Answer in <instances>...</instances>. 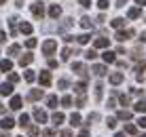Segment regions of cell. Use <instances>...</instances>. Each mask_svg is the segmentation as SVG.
<instances>
[{
    "label": "cell",
    "mask_w": 146,
    "mask_h": 137,
    "mask_svg": "<svg viewBox=\"0 0 146 137\" xmlns=\"http://www.w3.org/2000/svg\"><path fill=\"white\" fill-rule=\"evenodd\" d=\"M142 137H146V135H142Z\"/></svg>",
    "instance_id": "obj_62"
},
{
    "label": "cell",
    "mask_w": 146,
    "mask_h": 137,
    "mask_svg": "<svg viewBox=\"0 0 146 137\" xmlns=\"http://www.w3.org/2000/svg\"><path fill=\"white\" fill-rule=\"evenodd\" d=\"M4 2H7V0H0V4H4Z\"/></svg>",
    "instance_id": "obj_61"
},
{
    "label": "cell",
    "mask_w": 146,
    "mask_h": 137,
    "mask_svg": "<svg viewBox=\"0 0 146 137\" xmlns=\"http://www.w3.org/2000/svg\"><path fill=\"white\" fill-rule=\"evenodd\" d=\"M74 91H76V93H80V95H85V91H87V82H85V80L76 82V84H74Z\"/></svg>",
    "instance_id": "obj_15"
},
{
    "label": "cell",
    "mask_w": 146,
    "mask_h": 137,
    "mask_svg": "<svg viewBox=\"0 0 146 137\" xmlns=\"http://www.w3.org/2000/svg\"><path fill=\"white\" fill-rule=\"evenodd\" d=\"M85 57H87V59H95V57H98V53L91 49V51H87V53H85Z\"/></svg>",
    "instance_id": "obj_44"
},
{
    "label": "cell",
    "mask_w": 146,
    "mask_h": 137,
    "mask_svg": "<svg viewBox=\"0 0 146 137\" xmlns=\"http://www.w3.org/2000/svg\"><path fill=\"white\" fill-rule=\"evenodd\" d=\"M53 123H55V124H62V123H64V114H59V112L53 114Z\"/></svg>",
    "instance_id": "obj_34"
},
{
    "label": "cell",
    "mask_w": 146,
    "mask_h": 137,
    "mask_svg": "<svg viewBox=\"0 0 146 137\" xmlns=\"http://www.w3.org/2000/svg\"><path fill=\"white\" fill-rule=\"evenodd\" d=\"M0 126H2V129H11V126H15V120L9 118V116H4L2 123H0Z\"/></svg>",
    "instance_id": "obj_17"
},
{
    "label": "cell",
    "mask_w": 146,
    "mask_h": 137,
    "mask_svg": "<svg viewBox=\"0 0 146 137\" xmlns=\"http://www.w3.org/2000/svg\"><path fill=\"white\" fill-rule=\"evenodd\" d=\"M9 108H11V110H21V97H19V95H13Z\"/></svg>",
    "instance_id": "obj_7"
},
{
    "label": "cell",
    "mask_w": 146,
    "mask_h": 137,
    "mask_svg": "<svg viewBox=\"0 0 146 137\" xmlns=\"http://www.w3.org/2000/svg\"><path fill=\"white\" fill-rule=\"evenodd\" d=\"M40 84H42V87H49V84H51V72H40Z\"/></svg>",
    "instance_id": "obj_8"
},
{
    "label": "cell",
    "mask_w": 146,
    "mask_h": 137,
    "mask_svg": "<svg viewBox=\"0 0 146 137\" xmlns=\"http://www.w3.org/2000/svg\"><path fill=\"white\" fill-rule=\"evenodd\" d=\"M11 68H13V63L9 61V59H2V61H0V70H2V72H11Z\"/></svg>",
    "instance_id": "obj_22"
},
{
    "label": "cell",
    "mask_w": 146,
    "mask_h": 137,
    "mask_svg": "<svg viewBox=\"0 0 146 137\" xmlns=\"http://www.w3.org/2000/svg\"><path fill=\"white\" fill-rule=\"evenodd\" d=\"M108 7H110L108 0H98V9H100V11H106Z\"/></svg>",
    "instance_id": "obj_30"
},
{
    "label": "cell",
    "mask_w": 146,
    "mask_h": 137,
    "mask_svg": "<svg viewBox=\"0 0 146 137\" xmlns=\"http://www.w3.org/2000/svg\"><path fill=\"white\" fill-rule=\"evenodd\" d=\"M129 118H131V112H127V110L117 112V120H129Z\"/></svg>",
    "instance_id": "obj_20"
},
{
    "label": "cell",
    "mask_w": 146,
    "mask_h": 137,
    "mask_svg": "<svg viewBox=\"0 0 146 137\" xmlns=\"http://www.w3.org/2000/svg\"><path fill=\"white\" fill-rule=\"evenodd\" d=\"M68 87H70V80H66V78L59 80V89H68Z\"/></svg>",
    "instance_id": "obj_43"
},
{
    "label": "cell",
    "mask_w": 146,
    "mask_h": 137,
    "mask_svg": "<svg viewBox=\"0 0 146 137\" xmlns=\"http://www.w3.org/2000/svg\"><path fill=\"white\" fill-rule=\"evenodd\" d=\"M119 101H121V105H129V97L127 95H119Z\"/></svg>",
    "instance_id": "obj_42"
},
{
    "label": "cell",
    "mask_w": 146,
    "mask_h": 137,
    "mask_svg": "<svg viewBox=\"0 0 146 137\" xmlns=\"http://www.w3.org/2000/svg\"><path fill=\"white\" fill-rule=\"evenodd\" d=\"M85 103H87V97H85V95H80V97L76 99V105H78V108H83Z\"/></svg>",
    "instance_id": "obj_41"
},
{
    "label": "cell",
    "mask_w": 146,
    "mask_h": 137,
    "mask_svg": "<svg viewBox=\"0 0 146 137\" xmlns=\"http://www.w3.org/2000/svg\"><path fill=\"white\" fill-rule=\"evenodd\" d=\"M72 70H74V74L83 76V80L87 82V78H89V72H87V68H85V63H80V61H74V63H72Z\"/></svg>",
    "instance_id": "obj_1"
},
{
    "label": "cell",
    "mask_w": 146,
    "mask_h": 137,
    "mask_svg": "<svg viewBox=\"0 0 146 137\" xmlns=\"http://www.w3.org/2000/svg\"><path fill=\"white\" fill-rule=\"evenodd\" d=\"M135 4L138 7H146V0H135Z\"/></svg>",
    "instance_id": "obj_55"
},
{
    "label": "cell",
    "mask_w": 146,
    "mask_h": 137,
    "mask_svg": "<svg viewBox=\"0 0 146 137\" xmlns=\"http://www.w3.org/2000/svg\"><path fill=\"white\" fill-rule=\"evenodd\" d=\"M133 34H135L133 30H121V32H117V40H119V42H125V40L131 38Z\"/></svg>",
    "instance_id": "obj_4"
},
{
    "label": "cell",
    "mask_w": 146,
    "mask_h": 137,
    "mask_svg": "<svg viewBox=\"0 0 146 137\" xmlns=\"http://www.w3.org/2000/svg\"><path fill=\"white\" fill-rule=\"evenodd\" d=\"M133 110L135 112H146V99H140L138 103L133 105Z\"/></svg>",
    "instance_id": "obj_24"
},
{
    "label": "cell",
    "mask_w": 146,
    "mask_h": 137,
    "mask_svg": "<svg viewBox=\"0 0 146 137\" xmlns=\"http://www.w3.org/2000/svg\"><path fill=\"white\" fill-rule=\"evenodd\" d=\"M11 34H13V36H15V34H17V28H15V19L11 21Z\"/></svg>",
    "instance_id": "obj_51"
},
{
    "label": "cell",
    "mask_w": 146,
    "mask_h": 137,
    "mask_svg": "<svg viewBox=\"0 0 146 137\" xmlns=\"http://www.w3.org/2000/svg\"><path fill=\"white\" fill-rule=\"evenodd\" d=\"M59 137H72V133H70V131L66 129V131H62V135H59Z\"/></svg>",
    "instance_id": "obj_52"
},
{
    "label": "cell",
    "mask_w": 146,
    "mask_h": 137,
    "mask_svg": "<svg viewBox=\"0 0 146 137\" xmlns=\"http://www.w3.org/2000/svg\"><path fill=\"white\" fill-rule=\"evenodd\" d=\"M28 135L36 137V135H38V126H28Z\"/></svg>",
    "instance_id": "obj_40"
},
{
    "label": "cell",
    "mask_w": 146,
    "mask_h": 137,
    "mask_svg": "<svg viewBox=\"0 0 146 137\" xmlns=\"http://www.w3.org/2000/svg\"><path fill=\"white\" fill-rule=\"evenodd\" d=\"M70 103H72V97H70V95H64V97H62V105H64V108H68Z\"/></svg>",
    "instance_id": "obj_35"
},
{
    "label": "cell",
    "mask_w": 146,
    "mask_h": 137,
    "mask_svg": "<svg viewBox=\"0 0 146 137\" xmlns=\"http://www.w3.org/2000/svg\"><path fill=\"white\" fill-rule=\"evenodd\" d=\"M17 53H19V44H11V47H9V55H13V57H15Z\"/></svg>",
    "instance_id": "obj_36"
},
{
    "label": "cell",
    "mask_w": 146,
    "mask_h": 137,
    "mask_svg": "<svg viewBox=\"0 0 146 137\" xmlns=\"http://www.w3.org/2000/svg\"><path fill=\"white\" fill-rule=\"evenodd\" d=\"M140 15H142L140 7H133V9H129V11H127V17H129V19H138Z\"/></svg>",
    "instance_id": "obj_13"
},
{
    "label": "cell",
    "mask_w": 146,
    "mask_h": 137,
    "mask_svg": "<svg viewBox=\"0 0 146 137\" xmlns=\"http://www.w3.org/2000/svg\"><path fill=\"white\" fill-rule=\"evenodd\" d=\"M80 28H91V19L83 17V19H80Z\"/></svg>",
    "instance_id": "obj_37"
},
{
    "label": "cell",
    "mask_w": 146,
    "mask_h": 137,
    "mask_svg": "<svg viewBox=\"0 0 146 137\" xmlns=\"http://www.w3.org/2000/svg\"><path fill=\"white\" fill-rule=\"evenodd\" d=\"M49 68H57V61H55V59H49Z\"/></svg>",
    "instance_id": "obj_53"
},
{
    "label": "cell",
    "mask_w": 146,
    "mask_h": 137,
    "mask_svg": "<svg viewBox=\"0 0 146 137\" xmlns=\"http://www.w3.org/2000/svg\"><path fill=\"white\" fill-rule=\"evenodd\" d=\"M36 44H38V40H36V38H28V40H26V47H28V49H34Z\"/></svg>",
    "instance_id": "obj_33"
},
{
    "label": "cell",
    "mask_w": 146,
    "mask_h": 137,
    "mask_svg": "<svg viewBox=\"0 0 146 137\" xmlns=\"http://www.w3.org/2000/svg\"><path fill=\"white\" fill-rule=\"evenodd\" d=\"M28 123H30V116H28V114H21V116H19V123H17V124L28 126Z\"/></svg>",
    "instance_id": "obj_28"
},
{
    "label": "cell",
    "mask_w": 146,
    "mask_h": 137,
    "mask_svg": "<svg viewBox=\"0 0 146 137\" xmlns=\"http://www.w3.org/2000/svg\"><path fill=\"white\" fill-rule=\"evenodd\" d=\"M110 23H112V28H114V30H121V28L125 25V19H123V17H114Z\"/></svg>",
    "instance_id": "obj_18"
},
{
    "label": "cell",
    "mask_w": 146,
    "mask_h": 137,
    "mask_svg": "<svg viewBox=\"0 0 146 137\" xmlns=\"http://www.w3.org/2000/svg\"><path fill=\"white\" fill-rule=\"evenodd\" d=\"M144 70H146V61H140L135 65V72H144Z\"/></svg>",
    "instance_id": "obj_45"
},
{
    "label": "cell",
    "mask_w": 146,
    "mask_h": 137,
    "mask_svg": "<svg viewBox=\"0 0 146 137\" xmlns=\"http://www.w3.org/2000/svg\"><path fill=\"white\" fill-rule=\"evenodd\" d=\"M47 105H49V108H57V97H55V95H49V97H47Z\"/></svg>",
    "instance_id": "obj_25"
},
{
    "label": "cell",
    "mask_w": 146,
    "mask_h": 137,
    "mask_svg": "<svg viewBox=\"0 0 146 137\" xmlns=\"http://www.w3.org/2000/svg\"><path fill=\"white\" fill-rule=\"evenodd\" d=\"M78 137H89V131H87V129H85V131H80Z\"/></svg>",
    "instance_id": "obj_54"
},
{
    "label": "cell",
    "mask_w": 146,
    "mask_h": 137,
    "mask_svg": "<svg viewBox=\"0 0 146 137\" xmlns=\"http://www.w3.org/2000/svg\"><path fill=\"white\" fill-rule=\"evenodd\" d=\"M110 40L108 38H95V49H108Z\"/></svg>",
    "instance_id": "obj_10"
},
{
    "label": "cell",
    "mask_w": 146,
    "mask_h": 137,
    "mask_svg": "<svg viewBox=\"0 0 146 137\" xmlns=\"http://www.w3.org/2000/svg\"><path fill=\"white\" fill-rule=\"evenodd\" d=\"M55 49H57V44H55L53 38H49V40H44V42H42V53L44 55H53Z\"/></svg>",
    "instance_id": "obj_2"
},
{
    "label": "cell",
    "mask_w": 146,
    "mask_h": 137,
    "mask_svg": "<svg viewBox=\"0 0 146 137\" xmlns=\"http://www.w3.org/2000/svg\"><path fill=\"white\" fill-rule=\"evenodd\" d=\"M125 133L135 135V133H138V126H135V124H127V126H125Z\"/></svg>",
    "instance_id": "obj_31"
},
{
    "label": "cell",
    "mask_w": 146,
    "mask_h": 137,
    "mask_svg": "<svg viewBox=\"0 0 146 137\" xmlns=\"http://www.w3.org/2000/svg\"><path fill=\"white\" fill-rule=\"evenodd\" d=\"M0 137H9V135H7V133H2V135H0Z\"/></svg>",
    "instance_id": "obj_60"
},
{
    "label": "cell",
    "mask_w": 146,
    "mask_h": 137,
    "mask_svg": "<svg viewBox=\"0 0 146 137\" xmlns=\"http://www.w3.org/2000/svg\"><path fill=\"white\" fill-rule=\"evenodd\" d=\"M4 40H7V34H4V32H0V42H4Z\"/></svg>",
    "instance_id": "obj_56"
},
{
    "label": "cell",
    "mask_w": 146,
    "mask_h": 137,
    "mask_svg": "<svg viewBox=\"0 0 146 137\" xmlns=\"http://www.w3.org/2000/svg\"><path fill=\"white\" fill-rule=\"evenodd\" d=\"M138 126H142V129H146V116H142V118L138 120Z\"/></svg>",
    "instance_id": "obj_49"
},
{
    "label": "cell",
    "mask_w": 146,
    "mask_h": 137,
    "mask_svg": "<svg viewBox=\"0 0 146 137\" xmlns=\"http://www.w3.org/2000/svg\"><path fill=\"white\" fill-rule=\"evenodd\" d=\"M91 72H93L95 76H104V74H106V72H108V70H106V65H102V63H95V65H93V70H91Z\"/></svg>",
    "instance_id": "obj_9"
},
{
    "label": "cell",
    "mask_w": 146,
    "mask_h": 137,
    "mask_svg": "<svg viewBox=\"0 0 146 137\" xmlns=\"http://www.w3.org/2000/svg\"><path fill=\"white\" fill-rule=\"evenodd\" d=\"M23 78H26V80H28V82H34V78H36V74H34V72H32V70H28V72H26V74H23Z\"/></svg>",
    "instance_id": "obj_32"
},
{
    "label": "cell",
    "mask_w": 146,
    "mask_h": 137,
    "mask_svg": "<svg viewBox=\"0 0 146 137\" xmlns=\"http://www.w3.org/2000/svg\"><path fill=\"white\" fill-rule=\"evenodd\" d=\"M32 15H34L36 19H42V17H44V4H42V2H34V4H32Z\"/></svg>",
    "instance_id": "obj_3"
},
{
    "label": "cell",
    "mask_w": 146,
    "mask_h": 137,
    "mask_svg": "<svg viewBox=\"0 0 146 137\" xmlns=\"http://www.w3.org/2000/svg\"><path fill=\"white\" fill-rule=\"evenodd\" d=\"M34 59V55L32 53H26V55H21V57H19V65H28L30 61H32Z\"/></svg>",
    "instance_id": "obj_16"
},
{
    "label": "cell",
    "mask_w": 146,
    "mask_h": 137,
    "mask_svg": "<svg viewBox=\"0 0 146 137\" xmlns=\"http://www.w3.org/2000/svg\"><path fill=\"white\" fill-rule=\"evenodd\" d=\"M125 2L127 0H117V7H125Z\"/></svg>",
    "instance_id": "obj_57"
},
{
    "label": "cell",
    "mask_w": 146,
    "mask_h": 137,
    "mask_svg": "<svg viewBox=\"0 0 146 137\" xmlns=\"http://www.w3.org/2000/svg\"><path fill=\"white\" fill-rule=\"evenodd\" d=\"M78 2H80V7H83V9L91 7V0H78Z\"/></svg>",
    "instance_id": "obj_47"
},
{
    "label": "cell",
    "mask_w": 146,
    "mask_h": 137,
    "mask_svg": "<svg viewBox=\"0 0 146 137\" xmlns=\"http://www.w3.org/2000/svg\"><path fill=\"white\" fill-rule=\"evenodd\" d=\"M70 55H74V53H72V49L64 47V51H62V59H64V61H68V59H70Z\"/></svg>",
    "instance_id": "obj_27"
},
{
    "label": "cell",
    "mask_w": 146,
    "mask_h": 137,
    "mask_svg": "<svg viewBox=\"0 0 146 137\" xmlns=\"http://www.w3.org/2000/svg\"><path fill=\"white\" fill-rule=\"evenodd\" d=\"M114 137H125V135H123V133H117V135H114Z\"/></svg>",
    "instance_id": "obj_59"
},
{
    "label": "cell",
    "mask_w": 146,
    "mask_h": 137,
    "mask_svg": "<svg viewBox=\"0 0 146 137\" xmlns=\"http://www.w3.org/2000/svg\"><path fill=\"white\" fill-rule=\"evenodd\" d=\"M98 118H100V116H98V114L93 112L91 116H89V123H87V124H93V123H95V120H98Z\"/></svg>",
    "instance_id": "obj_46"
},
{
    "label": "cell",
    "mask_w": 146,
    "mask_h": 137,
    "mask_svg": "<svg viewBox=\"0 0 146 137\" xmlns=\"http://www.w3.org/2000/svg\"><path fill=\"white\" fill-rule=\"evenodd\" d=\"M110 82H112L114 87H117V84H121V82H123V74H121V72H114V74H110Z\"/></svg>",
    "instance_id": "obj_12"
},
{
    "label": "cell",
    "mask_w": 146,
    "mask_h": 137,
    "mask_svg": "<svg viewBox=\"0 0 146 137\" xmlns=\"http://www.w3.org/2000/svg\"><path fill=\"white\" fill-rule=\"evenodd\" d=\"M34 118L38 120V123H47V112L40 108H34Z\"/></svg>",
    "instance_id": "obj_5"
},
{
    "label": "cell",
    "mask_w": 146,
    "mask_h": 137,
    "mask_svg": "<svg viewBox=\"0 0 146 137\" xmlns=\"http://www.w3.org/2000/svg\"><path fill=\"white\" fill-rule=\"evenodd\" d=\"M0 114H7V108H4L2 103H0Z\"/></svg>",
    "instance_id": "obj_58"
},
{
    "label": "cell",
    "mask_w": 146,
    "mask_h": 137,
    "mask_svg": "<svg viewBox=\"0 0 146 137\" xmlns=\"http://www.w3.org/2000/svg\"><path fill=\"white\" fill-rule=\"evenodd\" d=\"M70 124H72V126H80V124H83V123H80V114L74 112L72 116H70Z\"/></svg>",
    "instance_id": "obj_21"
},
{
    "label": "cell",
    "mask_w": 146,
    "mask_h": 137,
    "mask_svg": "<svg viewBox=\"0 0 146 137\" xmlns=\"http://www.w3.org/2000/svg\"><path fill=\"white\" fill-rule=\"evenodd\" d=\"M42 135H44V137H53V135H55V131H53V129H44V133H42Z\"/></svg>",
    "instance_id": "obj_48"
},
{
    "label": "cell",
    "mask_w": 146,
    "mask_h": 137,
    "mask_svg": "<svg viewBox=\"0 0 146 137\" xmlns=\"http://www.w3.org/2000/svg\"><path fill=\"white\" fill-rule=\"evenodd\" d=\"M106 124L110 126V129H114V126H117V118H114V116H110V118L106 120Z\"/></svg>",
    "instance_id": "obj_39"
},
{
    "label": "cell",
    "mask_w": 146,
    "mask_h": 137,
    "mask_svg": "<svg viewBox=\"0 0 146 137\" xmlns=\"http://www.w3.org/2000/svg\"><path fill=\"white\" fill-rule=\"evenodd\" d=\"M19 32L21 34H32V25H30L28 21H23L21 25H19Z\"/></svg>",
    "instance_id": "obj_23"
},
{
    "label": "cell",
    "mask_w": 146,
    "mask_h": 137,
    "mask_svg": "<svg viewBox=\"0 0 146 137\" xmlns=\"http://www.w3.org/2000/svg\"><path fill=\"white\" fill-rule=\"evenodd\" d=\"M40 97H42V91H40V89H34V91H30V93H28V99L30 101H38Z\"/></svg>",
    "instance_id": "obj_11"
},
{
    "label": "cell",
    "mask_w": 146,
    "mask_h": 137,
    "mask_svg": "<svg viewBox=\"0 0 146 137\" xmlns=\"http://www.w3.org/2000/svg\"><path fill=\"white\" fill-rule=\"evenodd\" d=\"M102 57H104V61H106V63H112L114 59H117V55H114L112 51H108V49H106V51H104V55H102Z\"/></svg>",
    "instance_id": "obj_14"
},
{
    "label": "cell",
    "mask_w": 146,
    "mask_h": 137,
    "mask_svg": "<svg viewBox=\"0 0 146 137\" xmlns=\"http://www.w3.org/2000/svg\"><path fill=\"white\" fill-rule=\"evenodd\" d=\"M59 15H62V7H59V4H51V7H49V17L57 19Z\"/></svg>",
    "instance_id": "obj_6"
},
{
    "label": "cell",
    "mask_w": 146,
    "mask_h": 137,
    "mask_svg": "<svg viewBox=\"0 0 146 137\" xmlns=\"http://www.w3.org/2000/svg\"><path fill=\"white\" fill-rule=\"evenodd\" d=\"M114 103H117V99H114V95L108 99V108H114Z\"/></svg>",
    "instance_id": "obj_50"
},
{
    "label": "cell",
    "mask_w": 146,
    "mask_h": 137,
    "mask_svg": "<svg viewBox=\"0 0 146 137\" xmlns=\"http://www.w3.org/2000/svg\"><path fill=\"white\" fill-rule=\"evenodd\" d=\"M0 93H2V95H11L13 93V84L11 82H4L2 87H0Z\"/></svg>",
    "instance_id": "obj_19"
},
{
    "label": "cell",
    "mask_w": 146,
    "mask_h": 137,
    "mask_svg": "<svg viewBox=\"0 0 146 137\" xmlns=\"http://www.w3.org/2000/svg\"><path fill=\"white\" fill-rule=\"evenodd\" d=\"M76 40H78V44H87L89 40H91V34H80Z\"/></svg>",
    "instance_id": "obj_26"
},
{
    "label": "cell",
    "mask_w": 146,
    "mask_h": 137,
    "mask_svg": "<svg viewBox=\"0 0 146 137\" xmlns=\"http://www.w3.org/2000/svg\"><path fill=\"white\" fill-rule=\"evenodd\" d=\"M9 82H11V84H17V82H19V76L15 74V72H13V74H9Z\"/></svg>",
    "instance_id": "obj_38"
},
{
    "label": "cell",
    "mask_w": 146,
    "mask_h": 137,
    "mask_svg": "<svg viewBox=\"0 0 146 137\" xmlns=\"http://www.w3.org/2000/svg\"><path fill=\"white\" fill-rule=\"evenodd\" d=\"M102 93H104V84L102 82H98V84H95V97H102Z\"/></svg>",
    "instance_id": "obj_29"
}]
</instances>
